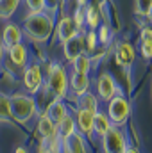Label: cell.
<instances>
[{
	"label": "cell",
	"mask_w": 152,
	"mask_h": 153,
	"mask_svg": "<svg viewBox=\"0 0 152 153\" xmlns=\"http://www.w3.org/2000/svg\"><path fill=\"white\" fill-rule=\"evenodd\" d=\"M9 111H11V119H14L20 125L31 123L39 114L34 96L27 93H16L9 96Z\"/></svg>",
	"instance_id": "6da1fadb"
},
{
	"label": "cell",
	"mask_w": 152,
	"mask_h": 153,
	"mask_svg": "<svg viewBox=\"0 0 152 153\" xmlns=\"http://www.w3.org/2000/svg\"><path fill=\"white\" fill-rule=\"evenodd\" d=\"M52 30H54V20L45 11L31 13L23 22V32L32 41H38V43H45L50 38Z\"/></svg>",
	"instance_id": "7a4b0ae2"
},
{
	"label": "cell",
	"mask_w": 152,
	"mask_h": 153,
	"mask_svg": "<svg viewBox=\"0 0 152 153\" xmlns=\"http://www.w3.org/2000/svg\"><path fill=\"white\" fill-rule=\"evenodd\" d=\"M43 85L50 93L52 98H66L68 96V73L59 62H50L47 68V76Z\"/></svg>",
	"instance_id": "3957f363"
},
{
	"label": "cell",
	"mask_w": 152,
	"mask_h": 153,
	"mask_svg": "<svg viewBox=\"0 0 152 153\" xmlns=\"http://www.w3.org/2000/svg\"><path fill=\"white\" fill-rule=\"evenodd\" d=\"M106 116L109 117L113 126H123L131 116V103L123 94L113 96L111 100L106 102Z\"/></svg>",
	"instance_id": "277c9868"
},
{
	"label": "cell",
	"mask_w": 152,
	"mask_h": 153,
	"mask_svg": "<svg viewBox=\"0 0 152 153\" xmlns=\"http://www.w3.org/2000/svg\"><path fill=\"white\" fill-rule=\"evenodd\" d=\"M100 143L104 153H125L129 148V141L122 126H111L109 132L100 137Z\"/></svg>",
	"instance_id": "5b68a950"
},
{
	"label": "cell",
	"mask_w": 152,
	"mask_h": 153,
	"mask_svg": "<svg viewBox=\"0 0 152 153\" xmlns=\"http://www.w3.org/2000/svg\"><path fill=\"white\" fill-rule=\"evenodd\" d=\"M45 76H43V70L39 64H29L27 68H23L22 71V85L27 91V94H38V91L43 87Z\"/></svg>",
	"instance_id": "8992f818"
},
{
	"label": "cell",
	"mask_w": 152,
	"mask_h": 153,
	"mask_svg": "<svg viewBox=\"0 0 152 153\" xmlns=\"http://www.w3.org/2000/svg\"><path fill=\"white\" fill-rule=\"evenodd\" d=\"M95 87H97V98H99L100 102H108V100H111L113 96L123 94L122 89L118 87L116 80L113 78V75L108 73V71L102 73V75H99L97 82H95Z\"/></svg>",
	"instance_id": "52a82bcc"
},
{
	"label": "cell",
	"mask_w": 152,
	"mask_h": 153,
	"mask_svg": "<svg viewBox=\"0 0 152 153\" xmlns=\"http://www.w3.org/2000/svg\"><path fill=\"white\" fill-rule=\"evenodd\" d=\"M75 126L77 132L84 137V139H93V114L88 112V111H81V109H75Z\"/></svg>",
	"instance_id": "ba28073f"
},
{
	"label": "cell",
	"mask_w": 152,
	"mask_h": 153,
	"mask_svg": "<svg viewBox=\"0 0 152 153\" xmlns=\"http://www.w3.org/2000/svg\"><path fill=\"white\" fill-rule=\"evenodd\" d=\"M5 53H7V59L9 62L18 68V70H23L27 61H29V50L23 43H18V45H13L9 48H5Z\"/></svg>",
	"instance_id": "9c48e42d"
},
{
	"label": "cell",
	"mask_w": 152,
	"mask_h": 153,
	"mask_svg": "<svg viewBox=\"0 0 152 153\" xmlns=\"http://www.w3.org/2000/svg\"><path fill=\"white\" fill-rule=\"evenodd\" d=\"M36 132H38V135H39V141H48V139H52V137L57 135L56 123L45 112L36 116Z\"/></svg>",
	"instance_id": "30bf717a"
},
{
	"label": "cell",
	"mask_w": 152,
	"mask_h": 153,
	"mask_svg": "<svg viewBox=\"0 0 152 153\" xmlns=\"http://www.w3.org/2000/svg\"><path fill=\"white\" fill-rule=\"evenodd\" d=\"M134 57H136V50L131 43L127 41H122L116 45L114 48V61L118 66H131L134 62Z\"/></svg>",
	"instance_id": "8fae6325"
},
{
	"label": "cell",
	"mask_w": 152,
	"mask_h": 153,
	"mask_svg": "<svg viewBox=\"0 0 152 153\" xmlns=\"http://www.w3.org/2000/svg\"><path fill=\"white\" fill-rule=\"evenodd\" d=\"M63 53H65V59L68 62H72L75 57L84 53V30H81L79 36L68 39L66 43H63Z\"/></svg>",
	"instance_id": "7c38bea8"
},
{
	"label": "cell",
	"mask_w": 152,
	"mask_h": 153,
	"mask_svg": "<svg viewBox=\"0 0 152 153\" xmlns=\"http://www.w3.org/2000/svg\"><path fill=\"white\" fill-rule=\"evenodd\" d=\"M81 30H82V29L77 27V23L74 22L72 16H65V18L57 23V38H59L61 43H66L68 39L79 36Z\"/></svg>",
	"instance_id": "4fadbf2b"
},
{
	"label": "cell",
	"mask_w": 152,
	"mask_h": 153,
	"mask_svg": "<svg viewBox=\"0 0 152 153\" xmlns=\"http://www.w3.org/2000/svg\"><path fill=\"white\" fill-rule=\"evenodd\" d=\"M61 153H90V150H88L86 139L79 132H75L74 135H70L61 143Z\"/></svg>",
	"instance_id": "5bb4252c"
},
{
	"label": "cell",
	"mask_w": 152,
	"mask_h": 153,
	"mask_svg": "<svg viewBox=\"0 0 152 153\" xmlns=\"http://www.w3.org/2000/svg\"><path fill=\"white\" fill-rule=\"evenodd\" d=\"M90 87H91V78H90V75H86V73H77V71H74L70 75V78H68V89L74 93V96H79V94L90 91Z\"/></svg>",
	"instance_id": "9a60e30c"
},
{
	"label": "cell",
	"mask_w": 152,
	"mask_h": 153,
	"mask_svg": "<svg viewBox=\"0 0 152 153\" xmlns=\"http://www.w3.org/2000/svg\"><path fill=\"white\" fill-rule=\"evenodd\" d=\"M75 105H77V109L88 111V112H91V114H95L97 111H100V109H99V107H100V100H99L97 94L91 93V91H86V93L75 96Z\"/></svg>",
	"instance_id": "2e32d148"
},
{
	"label": "cell",
	"mask_w": 152,
	"mask_h": 153,
	"mask_svg": "<svg viewBox=\"0 0 152 153\" xmlns=\"http://www.w3.org/2000/svg\"><path fill=\"white\" fill-rule=\"evenodd\" d=\"M23 41V30L16 25V23H7L2 30V45L5 48L13 46V45H18Z\"/></svg>",
	"instance_id": "e0dca14e"
},
{
	"label": "cell",
	"mask_w": 152,
	"mask_h": 153,
	"mask_svg": "<svg viewBox=\"0 0 152 153\" xmlns=\"http://www.w3.org/2000/svg\"><path fill=\"white\" fill-rule=\"evenodd\" d=\"M68 112H70V111H68L66 103H65L63 100H59V98H54V100L47 105V109H45V114L56 123V126H57V123L68 114Z\"/></svg>",
	"instance_id": "ac0fdd59"
},
{
	"label": "cell",
	"mask_w": 152,
	"mask_h": 153,
	"mask_svg": "<svg viewBox=\"0 0 152 153\" xmlns=\"http://www.w3.org/2000/svg\"><path fill=\"white\" fill-rule=\"evenodd\" d=\"M56 130H57V137H59V141L63 143L65 139H68L70 135H74L77 132V126H75V117L74 114H68L65 116L59 123H57V126H56Z\"/></svg>",
	"instance_id": "d6986e66"
},
{
	"label": "cell",
	"mask_w": 152,
	"mask_h": 153,
	"mask_svg": "<svg viewBox=\"0 0 152 153\" xmlns=\"http://www.w3.org/2000/svg\"><path fill=\"white\" fill-rule=\"evenodd\" d=\"M113 125H111V121H109V117L106 116L104 111H97L95 114H93V135L95 137H104L108 132H109V128H111Z\"/></svg>",
	"instance_id": "ffe728a7"
},
{
	"label": "cell",
	"mask_w": 152,
	"mask_h": 153,
	"mask_svg": "<svg viewBox=\"0 0 152 153\" xmlns=\"http://www.w3.org/2000/svg\"><path fill=\"white\" fill-rule=\"evenodd\" d=\"M140 53L143 59H152V29L145 27L141 29L140 36Z\"/></svg>",
	"instance_id": "44dd1931"
},
{
	"label": "cell",
	"mask_w": 152,
	"mask_h": 153,
	"mask_svg": "<svg viewBox=\"0 0 152 153\" xmlns=\"http://www.w3.org/2000/svg\"><path fill=\"white\" fill-rule=\"evenodd\" d=\"M84 22L90 27V30H97L99 23H100V11L97 9V5L88 4L84 9Z\"/></svg>",
	"instance_id": "7402d4cb"
},
{
	"label": "cell",
	"mask_w": 152,
	"mask_h": 153,
	"mask_svg": "<svg viewBox=\"0 0 152 153\" xmlns=\"http://www.w3.org/2000/svg\"><path fill=\"white\" fill-rule=\"evenodd\" d=\"M91 68H93V61H91V57H90L88 53H81L79 57H75V59L72 61V70L77 71V73H86V75H90Z\"/></svg>",
	"instance_id": "603a6c76"
},
{
	"label": "cell",
	"mask_w": 152,
	"mask_h": 153,
	"mask_svg": "<svg viewBox=\"0 0 152 153\" xmlns=\"http://www.w3.org/2000/svg\"><path fill=\"white\" fill-rule=\"evenodd\" d=\"M97 45H99V39H97V32L95 30H88L84 32V53H91L97 50Z\"/></svg>",
	"instance_id": "cb8c5ba5"
},
{
	"label": "cell",
	"mask_w": 152,
	"mask_h": 153,
	"mask_svg": "<svg viewBox=\"0 0 152 153\" xmlns=\"http://www.w3.org/2000/svg\"><path fill=\"white\" fill-rule=\"evenodd\" d=\"M20 0H0V18H9L16 7H18Z\"/></svg>",
	"instance_id": "d4e9b609"
},
{
	"label": "cell",
	"mask_w": 152,
	"mask_h": 153,
	"mask_svg": "<svg viewBox=\"0 0 152 153\" xmlns=\"http://www.w3.org/2000/svg\"><path fill=\"white\" fill-rule=\"evenodd\" d=\"M99 29V32H97V39H99V43L100 45H109V41L113 38V30H111V27L108 25V23H104V25H100V27H97Z\"/></svg>",
	"instance_id": "484cf974"
},
{
	"label": "cell",
	"mask_w": 152,
	"mask_h": 153,
	"mask_svg": "<svg viewBox=\"0 0 152 153\" xmlns=\"http://www.w3.org/2000/svg\"><path fill=\"white\" fill-rule=\"evenodd\" d=\"M152 7V0H134V13L138 16H147Z\"/></svg>",
	"instance_id": "4316f807"
},
{
	"label": "cell",
	"mask_w": 152,
	"mask_h": 153,
	"mask_svg": "<svg viewBox=\"0 0 152 153\" xmlns=\"http://www.w3.org/2000/svg\"><path fill=\"white\" fill-rule=\"evenodd\" d=\"M0 117L11 119V111H9V96L0 93Z\"/></svg>",
	"instance_id": "83f0119b"
},
{
	"label": "cell",
	"mask_w": 152,
	"mask_h": 153,
	"mask_svg": "<svg viewBox=\"0 0 152 153\" xmlns=\"http://www.w3.org/2000/svg\"><path fill=\"white\" fill-rule=\"evenodd\" d=\"M25 4L29 5L31 13H41V11H45V0H25Z\"/></svg>",
	"instance_id": "f1b7e54d"
},
{
	"label": "cell",
	"mask_w": 152,
	"mask_h": 153,
	"mask_svg": "<svg viewBox=\"0 0 152 153\" xmlns=\"http://www.w3.org/2000/svg\"><path fill=\"white\" fill-rule=\"evenodd\" d=\"M72 18H74V22L77 23V27L82 29L84 27V7H79L75 11V16H72Z\"/></svg>",
	"instance_id": "f546056e"
},
{
	"label": "cell",
	"mask_w": 152,
	"mask_h": 153,
	"mask_svg": "<svg viewBox=\"0 0 152 153\" xmlns=\"http://www.w3.org/2000/svg\"><path fill=\"white\" fill-rule=\"evenodd\" d=\"M34 153H48V148H47V144H45L43 141H39V144L36 146Z\"/></svg>",
	"instance_id": "4dcf8cb0"
},
{
	"label": "cell",
	"mask_w": 152,
	"mask_h": 153,
	"mask_svg": "<svg viewBox=\"0 0 152 153\" xmlns=\"http://www.w3.org/2000/svg\"><path fill=\"white\" fill-rule=\"evenodd\" d=\"M13 153H31V152H29V148H27L25 144H20V146H16V148H14V152H13Z\"/></svg>",
	"instance_id": "1f68e13d"
},
{
	"label": "cell",
	"mask_w": 152,
	"mask_h": 153,
	"mask_svg": "<svg viewBox=\"0 0 152 153\" xmlns=\"http://www.w3.org/2000/svg\"><path fill=\"white\" fill-rule=\"evenodd\" d=\"M4 55H5V46H4L2 41H0V64H2V61H4Z\"/></svg>",
	"instance_id": "d6a6232c"
},
{
	"label": "cell",
	"mask_w": 152,
	"mask_h": 153,
	"mask_svg": "<svg viewBox=\"0 0 152 153\" xmlns=\"http://www.w3.org/2000/svg\"><path fill=\"white\" fill-rule=\"evenodd\" d=\"M125 153H141V152H140V150H138L136 146H129V148H127V152H125Z\"/></svg>",
	"instance_id": "836d02e7"
},
{
	"label": "cell",
	"mask_w": 152,
	"mask_h": 153,
	"mask_svg": "<svg viewBox=\"0 0 152 153\" xmlns=\"http://www.w3.org/2000/svg\"><path fill=\"white\" fill-rule=\"evenodd\" d=\"M88 2H90V0H77V5H79V7H86Z\"/></svg>",
	"instance_id": "e575fe53"
},
{
	"label": "cell",
	"mask_w": 152,
	"mask_h": 153,
	"mask_svg": "<svg viewBox=\"0 0 152 153\" xmlns=\"http://www.w3.org/2000/svg\"><path fill=\"white\" fill-rule=\"evenodd\" d=\"M147 18H149V22H150V29H152V7H150V11H149V14H147Z\"/></svg>",
	"instance_id": "d590c367"
},
{
	"label": "cell",
	"mask_w": 152,
	"mask_h": 153,
	"mask_svg": "<svg viewBox=\"0 0 152 153\" xmlns=\"http://www.w3.org/2000/svg\"><path fill=\"white\" fill-rule=\"evenodd\" d=\"M106 2H108V0H97V4H99V5H104Z\"/></svg>",
	"instance_id": "8d00e7d4"
}]
</instances>
